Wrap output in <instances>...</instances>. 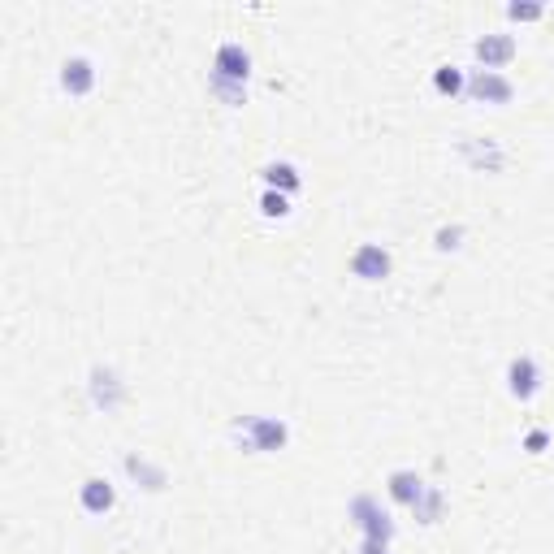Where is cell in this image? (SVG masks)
Listing matches in <instances>:
<instances>
[{
    "label": "cell",
    "mask_w": 554,
    "mask_h": 554,
    "mask_svg": "<svg viewBox=\"0 0 554 554\" xmlns=\"http://www.w3.org/2000/svg\"><path fill=\"white\" fill-rule=\"evenodd\" d=\"M230 442L247 455H277L290 446V425L282 416H239L230 425Z\"/></svg>",
    "instance_id": "6da1fadb"
},
{
    "label": "cell",
    "mask_w": 554,
    "mask_h": 554,
    "mask_svg": "<svg viewBox=\"0 0 554 554\" xmlns=\"http://www.w3.org/2000/svg\"><path fill=\"white\" fill-rule=\"evenodd\" d=\"M87 399H91L96 412L117 416L126 407V399H130V386H126V377L117 373L113 364H91L87 368Z\"/></svg>",
    "instance_id": "7a4b0ae2"
},
{
    "label": "cell",
    "mask_w": 554,
    "mask_h": 554,
    "mask_svg": "<svg viewBox=\"0 0 554 554\" xmlns=\"http://www.w3.org/2000/svg\"><path fill=\"white\" fill-rule=\"evenodd\" d=\"M347 520L368 542H394V520H390V511L381 507L377 494H355L347 503Z\"/></svg>",
    "instance_id": "3957f363"
},
{
    "label": "cell",
    "mask_w": 554,
    "mask_h": 554,
    "mask_svg": "<svg viewBox=\"0 0 554 554\" xmlns=\"http://www.w3.org/2000/svg\"><path fill=\"white\" fill-rule=\"evenodd\" d=\"M100 83V70H96V61L87 57V52H74V57H65L61 61V70H57V87H61V96H70V100H87L91 91H96Z\"/></svg>",
    "instance_id": "277c9868"
},
{
    "label": "cell",
    "mask_w": 554,
    "mask_h": 554,
    "mask_svg": "<svg viewBox=\"0 0 554 554\" xmlns=\"http://www.w3.org/2000/svg\"><path fill=\"white\" fill-rule=\"evenodd\" d=\"M464 96L472 104H490V109H503V104L516 100V83L498 70H468V91Z\"/></svg>",
    "instance_id": "5b68a950"
},
{
    "label": "cell",
    "mask_w": 554,
    "mask_h": 554,
    "mask_svg": "<svg viewBox=\"0 0 554 554\" xmlns=\"http://www.w3.org/2000/svg\"><path fill=\"white\" fill-rule=\"evenodd\" d=\"M546 386V373H542V364H537V355H511V364H507V394L516 403H533L537 394H542Z\"/></svg>",
    "instance_id": "8992f818"
},
{
    "label": "cell",
    "mask_w": 554,
    "mask_h": 554,
    "mask_svg": "<svg viewBox=\"0 0 554 554\" xmlns=\"http://www.w3.org/2000/svg\"><path fill=\"white\" fill-rule=\"evenodd\" d=\"M347 269H351L355 282L377 286V282H386V277L394 273V256H390V247H381V243H360V247L351 252Z\"/></svg>",
    "instance_id": "52a82bcc"
},
{
    "label": "cell",
    "mask_w": 554,
    "mask_h": 554,
    "mask_svg": "<svg viewBox=\"0 0 554 554\" xmlns=\"http://www.w3.org/2000/svg\"><path fill=\"white\" fill-rule=\"evenodd\" d=\"M472 57H477V70H498V74H503V65H511L520 57V44H516V35L494 31V35H481L477 44H472Z\"/></svg>",
    "instance_id": "ba28073f"
},
{
    "label": "cell",
    "mask_w": 554,
    "mask_h": 554,
    "mask_svg": "<svg viewBox=\"0 0 554 554\" xmlns=\"http://www.w3.org/2000/svg\"><path fill=\"white\" fill-rule=\"evenodd\" d=\"M252 48H243L239 39H226V44H217L213 52V70L217 78H230V83H252Z\"/></svg>",
    "instance_id": "9c48e42d"
},
{
    "label": "cell",
    "mask_w": 554,
    "mask_h": 554,
    "mask_svg": "<svg viewBox=\"0 0 554 554\" xmlns=\"http://www.w3.org/2000/svg\"><path fill=\"white\" fill-rule=\"evenodd\" d=\"M459 156L472 174H503L507 169V152L498 139H464L459 143Z\"/></svg>",
    "instance_id": "30bf717a"
},
{
    "label": "cell",
    "mask_w": 554,
    "mask_h": 554,
    "mask_svg": "<svg viewBox=\"0 0 554 554\" xmlns=\"http://www.w3.org/2000/svg\"><path fill=\"white\" fill-rule=\"evenodd\" d=\"M425 490H429V481L420 477L416 468H394L390 477H386V494H390V503H394V507H407V511H412V507H416V498L425 494Z\"/></svg>",
    "instance_id": "8fae6325"
},
{
    "label": "cell",
    "mask_w": 554,
    "mask_h": 554,
    "mask_svg": "<svg viewBox=\"0 0 554 554\" xmlns=\"http://www.w3.org/2000/svg\"><path fill=\"white\" fill-rule=\"evenodd\" d=\"M122 468H126V477L139 485V490H148V494H161L165 485H169V472L161 468V464H152L148 455H135L130 451L126 459H122Z\"/></svg>",
    "instance_id": "7c38bea8"
},
{
    "label": "cell",
    "mask_w": 554,
    "mask_h": 554,
    "mask_svg": "<svg viewBox=\"0 0 554 554\" xmlns=\"http://www.w3.org/2000/svg\"><path fill=\"white\" fill-rule=\"evenodd\" d=\"M78 507H83L87 516H109V511L117 507V490L104 477H87L83 485H78Z\"/></svg>",
    "instance_id": "4fadbf2b"
},
{
    "label": "cell",
    "mask_w": 554,
    "mask_h": 554,
    "mask_svg": "<svg viewBox=\"0 0 554 554\" xmlns=\"http://www.w3.org/2000/svg\"><path fill=\"white\" fill-rule=\"evenodd\" d=\"M260 182H265V191H282V195H299L303 191V174L295 161H269L260 165Z\"/></svg>",
    "instance_id": "5bb4252c"
},
{
    "label": "cell",
    "mask_w": 554,
    "mask_h": 554,
    "mask_svg": "<svg viewBox=\"0 0 554 554\" xmlns=\"http://www.w3.org/2000/svg\"><path fill=\"white\" fill-rule=\"evenodd\" d=\"M433 91H438L442 100H459L468 91V70H459V65H438V70H433Z\"/></svg>",
    "instance_id": "9a60e30c"
},
{
    "label": "cell",
    "mask_w": 554,
    "mask_h": 554,
    "mask_svg": "<svg viewBox=\"0 0 554 554\" xmlns=\"http://www.w3.org/2000/svg\"><path fill=\"white\" fill-rule=\"evenodd\" d=\"M442 511H446V494L438 490V485H429V490L416 498L412 516H416V524H425V529H433V524L442 520Z\"/></svg>",
    "instance_id": "2e32d148"
},
{
    "label": "cell",
    "mask_w": 554,
    "mask_h": 554,
    "mask_svg": "<svg viewBox=\"0 0 554 554\" xmlns=\"http://www.w3.org/2000/svg\"><path fill=\"white\" fill-rule=\"evenodd\" d=\"M208 91H213L226 109H243V104H247V83H230V78L208 74Z\"/></svg>",
    "instance_id": "e0dca14e"
},
{
    "label": "cell",
    "mask_w": 554,
    "mask_h": 554,
    "mask_svg": "<svg viewBox=\"0 0 554 554\" xmlns=\"http://www.w3.org/2000/svg\"><path fill=\"white\" fill-rule=\"evenodd\" d=\"M464 239H468V230L459 226V221H451V226H438V230H433V252L451 256V252H459V247H464Z\"/></svg>",
    "instance_id": "ac0fdd59"
},
{
    "label": "cell",
    "mask_w": 554,
    "mask_h": 554,
    "mask_svg": "<svg viewBox=\"0 0 554 554\" xmlns=\"http://www.w3.org/2000/svg\"><path fill=\"white\" fill-rule=\"evenodd\" d=\"M507 18L511 22H542L546 18V5H542V0H511V5H507Z\"/></svg>",
    "instance_id": "d6986e66"
},
{
    "label": "cell",
    "mask_w": 554,
    "mask_h": 554,
    "mask_svg": "<svg viewBox=\"0 0 554 554\" xmlns=\"http://www.w3.org/2000/svg\"><path fill=\"white\" fill-rule=\"evenodd\" d=\"M260 217H269V221H286V217H290V195H282V191H265V195H260Z\"/></svg>",
    "instance_id": "ffe728a7"
},
{
    "label": "cell",
    "mask_w": 554,
    "mask_h": 554,
    "mask_svg": "<svg viewBox=\"0 0 554 554\" xmlns=\"http://www.w3.org/2000/svg\"><path fill=\"white\" fill-rule=\"evenodd\" d=\"M550 442H554V433H550V429H529L520 446H524L529 455H546V451H550Z\"/></svg>",
    "instance_id": "44dd1931"
},
{
    "label": "cell",
    "mask_w": 554,
    "mask_h": 554,
    "mask_svg": "<svg viewBox=\"0 0 554 554\" xmlns=\"http://www.w3.org/2000/svg\"><path fill=\"white\" fill-rule=\"evenodd\" d=\"M360 554H390V542H368V537H360Z\"/></svg>",
    "instance_id": "7402d4cb"
}]
</instances>
